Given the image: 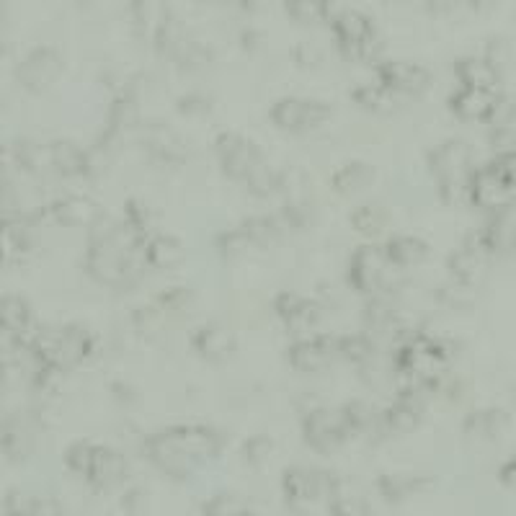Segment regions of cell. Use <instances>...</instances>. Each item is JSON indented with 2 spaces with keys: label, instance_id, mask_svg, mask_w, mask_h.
<instances>
[{
  "label": "cell",
  "instance_id": "obj_1",
  "mask_svg": "<svg viewBox=\"0 0 516 516\" xmlns=\"http://www.w3.org/2000/svg\"><path fill=\"white\" fill-rule=\"evenodd\" d=\"M86 266L93 279L109 287H132L150 269L145 238L124 220L101 215L88 228Z\"/></svg>",
  "mask_w": 516,
  "mask_h": 516
},
{
  "label": "cell",
  "instance_id": "obj_2",
  "mask_svg": "<svg viewBox=\"0 0 516 516\" xmlns=\"http://www.w3.org/2000/svg\"><path fill=\"white\" fill-rule=\"evenodd\" d=\"M225 434L209 424H173L145 439V455L168 478L186 480L220 457Z\"/></svg>",
  "mask_w": 516,
  "mask_h": 516
},
{
  "label": "cell",
  "instance_id": "obj_3",
  "mask_svg": "<svg viewBox=\"0 0 516 516\" xmlns=\"http://www.w3.org/2000/svg\"><path fill=\"white\" fill-rule=\"evenodd\" d=\"M29 357L39 367L44 380L50 375L68 372L70 367L80 364L93 351V333L86 326L70 323V326L42 328L31 336Z\"/></svg>",
  "mask_w": 516,
  "mask_h": 516
},
{
  "label": "cell",
  "instance_id": "obj_4",
  "mask_svg": "<svg viewBox=\"0 0 516 516\" xmlns=\"http://www.w3.org/2000/svg\"><path fill=\"white\" fill-rule=\"evenodd\" d=\"M452 354H455V346L449 344L447 338L413 331L411 336L400 338L395 349V372L406 377L408 385L434 387L439 375L447 369Z\"/></svg>",
  "mask_w": 516,
  "mask_h": 516
},
{
  "label": "cell",
  "instance_id": "obj_5",
  "mask_svg": "<svg viewBox=\"0 0 516 516\" xmlns=\"http://www.w3.org/2000/svg\"><path fill=\"white\" fill-rule=\"evenodd\" d=\"M65 465L96 488L117 486L119 480H124V475H127L124 452H119L111 444L88 442V439H80L65 449Z\"/></svg>",
  "mask_w": 516,
  "mask_h": 516
},
{
  "label": "cell",
  "instance_id": "obj_6",
  "mask_svg": "<svg viewBox=\"0 0 516 516\" xmlns=\"http://www.w3.org/2000/svg\"><path fill=\"white\" fill-rule=\"evenodd\" d=\"M429 168L437 179L439 191L447 202H455L467 194V184L473 176V148L460 137H449L429 150Z\"/></svg>",
  "mask_w": 516,
  "mask_h": 516
},
{
  "label": "cell",
  "instance_id": "obj_7",
  "mask_svg": "<svg viewBox=\"0 0 516 516\" xmlns=\"http://www.w3.org/2000/svg\"><path fill=\"white\" fill-rule=\"evenodd\" d=\"M398 266L390 261L385 243H364L349 258V282L369 297L387 295L395 287Z\"/></svg>",
  "mask_w": 516,
  "mask_h": 516
},
{
  "label": "cell",
  "instance_id": "obj_8",
  "mask_svg": "<svg viewBox=\"0 0 516 516\" xmlns=\"http://www.w3.org/2000/svg\"><path fill=\"white\" fill-rule=\"evenodd\" d=\"M328 26L346 57H369L377 50V26L367 13L349 6H328Z\"/></svg>",
  "mask_w": 516,
  "mask_h": 516
},
{
  "label": "cell",
  "instance_id": "obj_9",
  "mask_svg": "<svg viewBox=\"0 0 516 516\" xmlns=\"http://www.w3.org/2000/svg\"><path fill=\"white\" fill-rule=\"evenodd\" d=\"M467 199L475 207L501 215L504 209L516 204V186L504 176V171L496 166V160H488L483 166H478L470 176L467 184Z\"/></svg>",
  "mask_w": 516,
  "mask_h": 516
},
{
  "label": "cell",
  "instance_id": "obj_10",
  "mask_svg": "<svg viewBox=\"0 0 516 516\" xmlns=\"http://www.w3.org/2000/svg\"><path fill=\"white\" fill-rule=\"evenodd\" d=\"M333 109L328 101L313 96H282L271 104L269 117L287 132H310L331 119Z\"/></svg>",
  "mask_w": 516,
  "mask_h": 516
},
{
  "label": "cell",
  "instance_id": "obj_11",
  "mask_svg": "<svg viewBox=\"0 0 516 516\" xmlns=\"http://www.w3.org/2000/svg\"><path fill=\"white\" fill-rule=\"evenodd\" d=\"M302 434L313 449L331 452V449L341 447L354 431H351L344 406H315L302 416Z\"/></svg>",
  "mask_w": 516,
  "mask_h": 516
},
{
  "label": "cell",
  "instance_id": "obj_12",
  "mask_svg": "<svg viewBox=\"0 0 516 516\" xmlns=\"http://www.w3.org/2000/svg\"><path fill=\"white\" fill-rule=\"evenodd\" d=\"M215 155L220 160L222 171L228 173L230 179L243 181V184L266 160V155L258 148V142H253L243 132H233V129H225V132L217 135Z\"/></svg>",
  "mask_w": 516,
  "mask_h": 516
},
{
  "label": "cell",
  "instance_id": "obj_13",
  "mask_svg": "<svg viewBox=\"0 0 516 516\" xmlns=\"http://www.w3.org/2000/svg\"><path fill=\"white\" fill-rule=\"evenodd\" d=\"M34 313L31 305L19 295L0 297V354L13 357L24 346H29L34 336Z\"/></svg>",
  "mask_w": 516,
  "mask_h": 516
},
{
  "label": "cell",
  "instance_id": "obj_14",
  "mask_svg": "<svg viewBox=\"0 0 516 516\" xmlns=\"http://www.w3.org/2000/svg\"><path fill=\"white\" fill-rule=\"evenodd\" d=\"M336 475L315 465H289L282 473V491L292 506H313L328 498Z\"/></svg>",
  "mask_w": 516,
  "mask_h": 516
},
{
  "label": "cell",
  "instance_id": "obj_15",
  "mask_svg": "<svg viewBox=\"0 0 516 516\" xmlns=\"http://www.w3.org/2000/svg\"><path fill=\"white\" fill-rule=\"evenodd\" d=\"M274 313L292 333L310 336L313 328L318 326L323 308H320V302L315 297L302 295V292H295V289H284V292L274 297Z\"/></svg>",
  "mask_w": 516,
  "mask_h": 516
},
{
  "label": "cell",
  "instance_id": "obj_16",
  "mask_svg": "<svg viewBox=\"0 0 516 516\" xmlns=\"http://www.w3.org/2000/svg\"><path fill=\"white\" fill-rule=\"evenodd\" d=\"M375 73L398 96L424 91L431 83V70L416 60H375Z\"/></svg>",
  "mask_w": 516,
  "mask_h": 516
},
{
  "label": "cell",
  "instance_id": "obj_17",
  "mask_svg": "<svg viewBox=\"0 0 516 516\" xmlns=\"http://www.w3.org/2000/svg\"><path fill=\"white\" fill-rule=\"evenodd\" d=\"M289 362L292 367L302 372H318L336 362L338 357V336L331 333H310V336L297 338L295 344L289 346Z\"/></svg>",
  "mask_w": 516,
  "mask_h": 516
},
{
  "label": "cell",
  "instance_id": "obj_18",
  "mask_svg": "<svg viewBox=\"0 0 516 516\" xmlns=\"http://www.w3.org/2000/svg\"><path fill=\"white\" fill-rule=\"evenodd\" d=\"M191 346L197 349L199 357L209 362H225L233 357L235 351V333L228 326H222L220 320H204L194 331L189 333Z\"/></svg>",
  "mask_w": 516,
  "mask_h": 516
},
{
  "label": "cell",
  "instance_id": "obj_19",
  "mask_svg": "<svg viewBox=\"0 0 516 516\" xmlns=\"http://www.w3.org/2000/svg\"><path fill=\"white\" fill-rule=\"evenodd\" d=\"M501 99H504L501 93L488 91V88L457 86V91L449 96V109L462 119H473V122L486 119V122H491L493 111L498 109Z\"/></svg>",
  "mask_w": 516,
  "mask_h": 516
},
{
  "label": "cell",
  "instance_id": "obj_20",
  "mask_svg": "<svg viewBox=\"0 0 516 516\" xmlns=\"http://www.w3.org/2000/svg\"><path fill=\"white\" fill-rule=\"evenodd\" d=\"M455 75L460 80V86L488 88V91H498V83H501L498 62L491 55L457 57Z\"/></svg>",
  "mask_w": 516,
  "mask_h": 516
},
{
  "label": "cell",
  "instance_id": "obj_21",
  "mask_svg": "<svg viewBox=\"0 0 516 516\" xmlns=\"http://www.w3.org/2000/svg\"><path fill=\"white\" fill-rule=\"evenodd\" d=\"M60 70V55L52 47H34L29 55L21 60L19 78L24 80V86L42 88L47 86Z\"/></svg>",
  "mask_w": 516,
  "mask_h": 516
},
{
  "label": "cell",
  "instance_id": "obj_22",
  "mask_svg": "<svg viewBox=\"0 0 516 516\" xmlns=\"http://www.w3.org/2000/svg\"><path fill=\"white\" fill-rule=\"evenodd\" d=\"M326 501L331 516H369L367 496L349 478H333L331 493H328Z\"/></svg>",
  "mask_w": 516,
  "mask_h": 516
},
{
  "label": "cell",
  "instance_id": "obj_23",
  "mask_svg": "<svg viewBox=\"0 0 516 516\" xmlns=\"http://www.w3.org/2000/svg\"><path fill=\"white\" fill-rule=\"evenodd\" d=\"M486 264V253L478 251V248L470 246V243H462V246L455 248L447 258L449 277L455 279V282L470 284V287H475V284L480 282V277L486 274Z\"/></svg>",
  "mask_w": 516,
  "mask_h": 516
},
{
  "label": "cell",
  "instance_id": "obj_24",
  "mask_svg": "<svg viewBox=\"0 0 516 516\" xmlns=\"http://www.w3.org/2000/svg\"><path fill=\"white\" fill-rule=\"evenodd\" d=\"M145 256H148V264L155 266V269H171L184 258V246H181V240L176 235L155 230L145 238Z\"/></svg>",
  "mask_w": 516,
  "mask_h": 516
},
{
  "label": "cell",
  "instance_id": "obj_25",
  "mask_svg": "<svg viewBox=\"0 0 516 516\" xmlns=\"http://www.w3.org/2000/svg\"><path fill=\"white\" fill-rule=\"evenodd\" d=\"M52 145V166L60 176H83L91 166V155L73 140H57Z\"/></svg>",
  "mask_w": 516,
  "mask_h": 516
},
{
  "label": "cell",
  "instance_id": "obj_26",
  "mask_svg": "<svg viewBox=\"0 0 516 516\" xmlns=\"http://www.w3.org/2000/svg\"><path fill=\"white\" fill-rule=\"evenodd\" d=\"M385 251L398 269H406V266H416L418 261H424L429 256V243L424 238H418V235L398 233L387 240Z\"/></svg>",
  "mask_w": 516,
  "mask_h": 516
},
{
  "label": "cell",
  "instance_id": "obj_27",
  "mask_svg": "<svg viewBox=\"0 0 516 516\" xmlns=\"http://www.w3.org/2000/svg\"><path fill=\"white\" fill-rule=\"evenodd\" d=\"M145 145L150 148V153L163 160H181L186 155V142L181 140L176 129L166 127L163 122L145 127Z\"/></svg>",
  "mask_w": 516,
  "mask_h": 516
},
{
  "label": "cell",
  "instance_id": "obj_28",
  "mask_svg": "<svg viewBox=\"0 0 516 516\" xmlns=\"http://www.w3.org/2000/svg\"><path fill=\"white\" fill-rule=\"evenodd\" d=\"M491 142L501 153L516 148V99H501L491 117Z\"/></svg>",
  "mask_w": 516,
  "mask_h": 516
},
{
  "label": "cell",
  "instance_id": "obj_29",
  "mask_svg": "<svg viewBox=\"0 0 516 516\" xmlns=\"http://www.w3.org/2000/svg\"><path fill=\"white\" fill-rule=\"evenodd\" d=\"M372 179H375V168L369 166L367 160H346L333 173V189L338 194H354L372 184Z\"/></svg>",
  "mask_w": 516,
  "mask_h": 516
},
{
  "label": "cell",
  "instance_id": "obj_30",
  "mask_svg": "<svg viewBox=\"0 0 516 516\" xmlns=\"http://www.w3.org/2000/svg\"><path fill=\"white\" fill-rule=\"evenodd\" d=\"M426 483H429L426 475L385 473V475H380V480H377V488H380V493L387 498V501H403V498H408V496H413L416 491H421Z\"/></svg>",
  "mask_w": 516,
  "mask_h": 516
},
{
  "label": "cell",
  "instance_id": "obj_31",
  "mask_svg": "<svg viewBox=\"0 0 516 516\" xmlns=\"http://www.w3.org/2000/svg\"><path fill=\"white\" fill-rule=\"evenodd\" d=\"M338 357L349 359L357 367H369L375 364L377 346L369 333H346V336H338Z\"/></svg>",
  "mask_w": 516,
  "mask_h": 516
},
{
  "label": "cell",
  "instance_id": "obj_32",
  "mask_svg": "<svg viewBox=\"0 0 516 516\" xmlns=\"http://www.w3.org/2000/svg\"><path fill=\"white\" fill-rule=\"evenodd\" d=\"M168 8L158 6V3H135L132 6V24H135L137 34L148 42H155L160 26L168 19Z\"/></svg>",
  "mask_w": 516,
  "mask_h": 516
},
{
  "label": "cell",
  "instance_id": "obj_33",
  "mask_svg": "<svg viewBox=\"0 0 516 516\" xmlns=\"http://www.w3.org/2000/svg\"><path fill=\"white\" fill-rule=\"evenodd\" d=\"M202 516H258V511L238 493L222 491L204 501Z\"/></svg>",
  "mask_w": 516,
  "mask_h": 516
},
{
  "label": "cell",
  "instance_id": "obj_34",
  "mask_svg": "<svg viewBox=\"0 0 516 516\" xmlns=\"http://www.w3.org/2000/svg\"><path fill=\"white\" fill-rule=\"evenodd\" d=\"M351 96L359 101L362 106H367V109L372 111H390L395 109V104H398V93L390 91V88L385 86V83H380V80H367V83H362V86H357L354 91H351Z\"/></svg>",
  "mask_w": 516,
  "mask_h": 516
},
{
  "label": "cell",
  "instance_id": "obj_35",
  "mask_svg": "<svg viewBox=\"0 0 516 516\" xmlns=\"http://www.w3.org/2000/svg\"><path fill=\"white\" fill-rule=\"evenodd\" d=\"M506 416L504 411L498 408H478V411L467 413V418L462 421V429L470 434V437H496L498 429L504 426Z\"/></svg>",
  "mask_w": 516,
  "mask_h": 516
},
{
  "label": "cell",
  "instance_id": "obj_36",
  "mask_svg": "<svg viewBox=\"0 0 516 516\" xmlns=\"http://www.w3.org/2000/svg\"><path fill=\"white\" fill-rule=\"evenodd\" d=\"M385 220H387L385 207L377 202H364L351 212V225H354V230H362V233L367 235L382 230Z\"/></svg>",
  "mask_w": 516,
  "mask_h": 516
},
{
  "label": "cell",
  "instance_id": "obj_37",
  "mask_svg": "<svg viewBox=\"0 0 516 516\" xmlns=\"http://www.w3.org/2000/svg\"><path fill=\"white\" fill-rule=\"evenodd\" d=\"M271 449H274V442L266 434H256V437H248L246 444H243V457L251 465H261V462L269 460Z\"/></svg>",
  "mask_w": 516,
  "mask_h": 516
},
{
  "label": "cell",
  "instance_id": "obj_38",
  "mask_svg": "<svg viewBox=\"0 0 516 516\" xmlns=\"http://www.w3.org/2000/svg\"><path fill=\"white\" fill-rule=\"evenodd\" d=\"M442 300H447L449 305H465V302H470L475 297V287H470V284H462V282H452L447 284V287H442Z\"/></svg>",
  "mask_w": 516,
  "mask_h": 516
},
{
  "label": "cell",
  "instance_id": "obj_39",
  "mask_svg": "<svg viewBox=\"0 0 516 516\" xmlns=\"http://www.w3.org/2000/svg\"><path fill=\"white\" fill-rule=\"evenodd\" d=\"M292 16H297L300 21H315V19H328V6H320V3H295V6H287Z\"/></svg>",
  "mask_w": 516,
  "mask_h": 516
},
{
  "label": "cell",
  "instance_id": "obj_40",
  "mask_svg": "<svg viewBox=\"0 0 516 516\" xmlns=\"http://www.w3.org/2000/svg\"><path fill=\"white\" fill-rule=\"evenodd\" d=\"M496 166L504 171L506 179L516 186V148L514 150H506V153H498L496 158Z\"/></svg>",
  "mask_w": 516,
  "mask_h": 516
},
{
  "label": "cell",
  "instance_id": "obj_41",
  "mask_svg": "<svg viewBox=\"0 0 516 516\" xmlns=\"http://www.w3.org/2000/svg\"><path fill=\"white\" fill-rule=\"evenodd\" d=\"M179 109L181 111H191V114H194V111H207L209 109V99H204L202 93H186V96H181L179 99Z\"/></svg>",
  "mask_w": 516,
  "mask_h": 516
},
{
  "label": "cell",
  "instance_id": "obj_42",
  "mask_svg": "<svg viewBox=\"0 0 516 516\" xmlns=\"http://www.w3.org/2000/svg\"><path fill=\"white\" fill-rule=\"evenodd\" d=\"M498 478H501V483H506V486H516V455L501 465Z\"/></svg>",
  "mask_w": 516,
  "mask_h": 516
},
{
  "label": "cell",
  "instance_id": "obj_43",
  "mask_svg": "<svg viewBox=\"0 0 516 516\" xmlns=\"http://www.w3.org/2000/svg\"><path fill=\"white\" fill-rule=\"evenodd\" d=\"M0 11H3V8H0Z\"/></svg>",
  "mask_w": 516,
  "mask_h": 516
}]
</instances>
